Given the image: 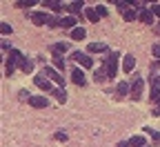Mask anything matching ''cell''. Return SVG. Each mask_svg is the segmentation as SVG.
I'll list each match as a JSON object with an SVG mask.
<instances>
[{
	"label": "cell",
	"mask_w": 160,
	"mask_h": 147,
	"mask_svg": "<svg viewBox=\"0 0 160 147\" xmlns=\"http://www.w3.org/2000/svg\"><path fill=\"white\" fill-rule=\"evenodd\" d=\"M158 69H160V60H153L151 62V71H158Z\"/></svg>",
	"instance_id": "d590c367"
},
{
	"label": "cell",
	"mask_w": 160,
	"mask_h": 147,
	"mask_svg": "<svg viewBox=\"0 0 160 147\" xmlns=\"http://www.w3.org/2000/svg\"><path fill=\"white\" fill-rule=\"evenodd\" d=\"M20 69H22L25 74H31V71H33V62H31L29 58H25L22 62H20Z\"/></svg>",
	"instance_id": "44dd1931"
},
{
	"label": "cell",
	"mask_w": 160,
	"mask_h": 147,
	"mask_svg": "<svg viewBox=\"0 0 160 147\" xmlns=\"http://www.w3.org/2000/svg\"><path fill=\"white\" fill-rule=\"evenodd\" d=\"M0 31H2L5 36H9V34H11L13 29H11V25H9V23H2V25H0Z\"/></svg>",
	"instance_id": "4dcf8cb0"
},
{
	"label": "cell",
	"mask_w": 160,
	"mask_h": 147,
	"mask_svg": "<svg viewBox=\"0 0 160 147\" xmlns=\"http://www.w3.org/2000/svg\"><path fill=\"white\" fill-rule=\"evenodd\" d=\"M85 36H87V31H85L82 27L71 29V40H85Z\"/></svg>",
	"instance_id": "e0dca14e"
},
{
	"label": "cell",
	"mask_w": 160,
	"mask_h": 147,
	"mask_svg": "<svg viewBox=\"0 0 160 147\" xmlns=\"http://www.w3.org/2000/svg\"><path fill=\"white\" fill-rule=\"evenodd\" d=\"M129 92H131V82H129V80H122V82H118V89H116V96H118V98L127 96Z\"/></svg>",
	"instance_id": "52a82bcc"
},
{
	"label": "cell",
	"mask_w": 160,
	"mask_h": 147,
	"mask_svg": "<svg viewBox=\"0 0 160 147\" xmlns=\"http://www.w3.org/2000/svg\"><path fill=\"white\" fill-rule=\"evenodd\" d=\"M67 7H69V9H71L73 13H80V9L85 7V3H82V0H80V3H78V0H76V3H69Z\"/></svg>",
	"instance_id": "cb8c5ba5"
},
{
	"label": "cell",
	"mask_w": 160,
	"mask_h": 147,
	"mask_svg": "<svg viewBox=\"0 0 160 147\" xmlns=\"http://www.w3.org/2000/svg\"><path fill=\"white\" fill-rule=\"evenodd\" d=\"M116 7H118V9H122V13H125L127 9H131V5H129V3H125V0H118Z\"/></svg>",
	"instance_id": "f546056e"
},
{
	"label": "cell",
	"mask_w": 160,
	"mask_h": 147,
	"mask_svg": "<svg viewBox=\"0 0 160 147\" xmlns=\"http://www.w3.org/2000/svg\"><path fill=\"white\" fill-rule=\"evenodd\" d=\"M145 147H151V145H145Z\"/></svg>",
	"instance_id": "ab89813d"
},
{
	"label": "cell",
	"mask_w": 160,
	"mask_h": 147,
	"mask_svg": "<svg viewBox=\"0 0 160 147\" xmlns=\"http://www.w3.org/2000/svg\"><path fill=\"white\" fill-rule=\"evenodd\" d=\"M76 23H78L76 16H65V18H62V27H65V29H76Z\"/></svg>",
	"instance_id": "2e32d148"
},
{
	"label": "cell",
	"mask_w": 160,
	"mask_h": 147,
	"mask_svg": "<svg viewBox=\"0 0 160 147\" xmlns=\"http://www.w3.org/2000/svg\"><path fill=\"white\" fill-rule=\"evenodd\" d=\"M47 27H51V29H58V27H62V18L49 16V20H47Z\"/></svg>",
	"instance_id": "ac0fdd59"
},
{
	"label": "cell",
	"mask_w": 160,
	"mask_h": 147,
	"mask_svg": "<svg viewBox=\"0 0 160 147\" xmlns=\"http://www.w3.org/2000/svg\"><path fill=\"white\" fill-rule=\"evenodd\" d=\"M71 80L76 82L78 87H82V85H87V80H85V74L80 71V69H73V71H71Z\"/></svg>",
	"instance_id": "8fae6325"
},
{
	"label": "cell",
	"mask_w": 160,
	"mask_h": 147,
	"mask_svg": "<svg viewBox=\"0 0 160 147\" xmlns=\"http://www.w3.org/2000/svg\"><path fill=\"white\" fill-rule=\"evenodd\" d=\"M53 67H56L58 71H62V69H65V58H62V56H53Z\"/></svg>",
	"instance_id": "603a6c76"
},
{
	"label": "cell",
	"mask_w": 160,
	"mask_h": 147,
	"mask_svg": "<svg viewBox=\"0 0 160 147\" xmlns=\"http://www.w3.org/2000/svg\"><path fill=\"white\" fill-rule=\"evenodd\" d=\"M85 13H87V18L91 20V23H98V18H100V16H98V11H96V9H87Z\"/></svg>",
	"instance_id": "4316f807"
},
{
	"label": "cell",
	"mask_w": 160,
	"mask_h": 147,
	"mask_svg": "<svg viewBox=\"0 0 160 147\" xmlns=\"http://www.w3.org/2000/svg\"><path fill=\"white\" fill-rule=\"evenodd\" d=\"M47 20H49V13H45V11H33V13H31V23H33L36 27L47 25Z\"/></svg>",
	"instance_id": "5b68a950"
},
{
	"label": "cell",
	"mask_w": 160,
	"mask_h": 147,
	"mask_svg": "<svg viewBox=\"0 0 160 147\" xmlns=\"http://www.w3.org/2000/svg\"><path fill=\"white\" fill-rule=\"evenodd\" d=\"M151 54H153L156 60H160V45H153V47H151Z\"/></svg>",
	"instance_id": "1f68e13d"
},
{
	"label": "cell",
	"mask_w": 160,
	"mask_h": 147,
	"mask_svg": "<svg viewBox=\"0 0 160 147\" xmlns=\"http://www.w3.org/2000/svg\"><path fill=\"white\" fill-rule=\"evenodd\" d=\"M29 105H31V107H36V109H42V107H47V105H49V100H45V96H31V98H29Z\"/></svg>",
	"instance_id": "ba28073f"
},
{
	"label": "cell",
	"mask_w": 160,
	"mask_h": 147,
	"mask_svg": "<svg viewBox=\"0 0 160 147\" xmlns=\"http://www.w3.org/2000/svg\"><path fill=\"white\" fill-rule=\"evenodd\" d=\"M96 11H98V16H100V18H105V16H107V7H102V5L96 7Z\"/></svg>",
	"instance_id": "d6a6232c"
},
{
	"label": "cell",
	"mask_w": 160,
	"mask_h": 147,
	"mask_svg": "<svg viewBox=\"0 0 160 147\" xmlns=\"http://www.w3.org/2000/svg\"><path fill=\"white\" fill-rule=\"evenodd\" d=\"M153 114H156V116H160V105H158V107L153 109Z\"/></svg>",
	"instance_id": "74e56055"
},
{
	"label": "cell",
	"mask_w": 160,
	"mask_h": 147,
	"mask_svg": "<svg viewBox=\"0 0 160 147\" xmlns=\"http://www.w3.org/2000/svg\"><path fill=\"white\" fill-rule=\"evenodd\" d=\"M129 96H131V100H138L140 96H142V78H140V76H136V78L131 80V92H129Z\"/></svg>",
	"instance_id": "3957f363"
},
{
	"label": "cell",
	"mask_w": 160,
	"mask_h": 147,
	"mask_svg": "<svg viewBox=\"0 0 160 147\" xmlns=\"http://www.w3.org/2000/svg\"><path fill=\"white\" fill-rule=\"evenodd\" d=\"M105 78H109V76H107V69H105V67L96 69V74H93V80H96V82H102Z\"/></svg>",
	"instance_id": "d6986e66"
},
{
	"label": "cell",
	"mask_w": 160,
	"mask_h": 147,
	"mask_svg": "<svg viewBox=\"0 0 160 147\" xmlns=\"http://www.w3.org/2000/svg\"><path fill=\"white\" fill-rule=\"evenodd\" d=\"M56 140L65 143V140H67V134H65V132H56Z\"/></svg>",
	"instance_id": "836d02e7"
},
{
	"label": "cell",
	"mask_w": 160,
	"mask_h": 147,
	"mask_svg": "<svg viewBox=\"0 0 160 147\" xmlns=\"http://www.w3.org/2000/svg\"><path fill=\"white\" fill-rule=\"evenodd\" d=\"M151 13L153 16H160V5H151Z\"/></svg>",
	"instance_id": "e575fe53"
},
{
	"label": "cell",
	"mask_w": 160,
	"mask_h": 147,
	"mask_svg": "<svg viewBox=\"0 0 160 147\" xmlns=\"http://www.w3.org/2000/svg\"><path fill=\"white\" fill-rule=\"evenodd\" d=\"M67 43H56V45H51V54L53 56H65L67 54Z\"/></svg>",
	"instance_id": "4fadbf2b"
},
{
	"label": "cell",
	"mask_w": 160,
	"mask_h": 147,
	"mask_svg": "<svg viewBox=\"0 0 160 147\" xmlns=\"http://www.w3.org/2000/svg\"><path fill=\"white\" fill-rule=\"evenodd\" d=\"M145 145H149L142 136H131L129 138V147H145Z\"/></svg>",
	"instance_id": "9a60e30c"
},
{
	"label": "cell",
	"mask_w": 160,
	"mask_h": 147,
	"mask_svg": "<svg viewBox=\"0 0 160 147\" xmlns=\"http://www.w3.org/2000/svg\"><path fill=\"white\" fill-rule=\"evenodd\" d=\"M71 60H78L82 67H87V69H91L93 67V60H91V56L89 54H82V51H73L71 54Z\"/></svg>",
	"instance_id": "277c9868"
},
{
	"label": "cell",
	"mask_w": 160,
	"mask_h": 147,
	"mask_svg": "<svg viewBox=\"0 0 160 147\" xmlns=\"http://www.w3.org/2000/svg\"><path fill=\"white\" fill-rule=\"evenodd\" d=\"M51 94L58 98V102H65V100H67V92H65V89H53Z\"/></svg>",
	"instance_id": "d4e9b609"
},
{
	"label": "cell",
	"mask_w": 160,
	"mask_h": 147,
	"mask_svg": "<svg viewBox=\"0 0 160 147\" xmlns=\"http://www.w3.org/2000/svg\"><path fill=\"white\" fill-rule=\"evenodd\" d=\"M49 80H53L56 85H60V89H65V78H62V74H60L56 67H45V71H42Z\"/></svg>",
	"instance_id": "7a4b0ae2"
},
{
	"label": "cell",
	"mask_w": 160,
	"mask_h": 147,
	"mask_svg": "<svg viewBox=\"0 0 160 147\" xmlns=\"http://www.w3.org/2000/svg\"><path fill=\"white\" fill-rule=\"evenodd\" d=\"M118 147H129V140H122V143H118Z\"/></svg>",
	"instance_id": "8d00e7d4"
},
{
	"label": "cell",
	"mask_w": 160,
	"mask_h": 147,
	"mask_svg": "<svg viewBox=\"0 0 160 147\" xmlns=\"http://www.w3.org/2000/svg\"><path fill=\"white\" fill-rule=\"evenodd\" d=\"M45 7L51 11H60L62 9V3H56V0H45Z\"/></svg>",
	"instance_id": "7402d4cb"
},
{
	"label": "cell",
	"mask_w": 160,
	"mask_h": 147,
	"mask_svg": "<svg viewBox=\"0 0 160 147\" xmlns=\"http://www.w3.org/2000/svg\"><path fill=\"white\" fill-rule=\"evenodd\" d=\"M140 23H145V25H151V23H153L151 9H140Z\"/></svg>",
	"instance_id": "5bb4252c"
},
{
	"label": "cell",
	"mask_w": 160,
	"mask_h": 147,
	"mask_svg": "<svg viewBox=\"0 0 160 147\" xmlns=\"http://www.w3.org/2000/svg\"><path fill=\"white\" fill-rule=\"evenodd\" d=\"M122 18H125V20H136V18H140V13H136L133 7H131V9H127V11L122 13Z\"/></svg>",
	"instance_id": "484cf974"
},
{
	"label": "cell",
	"mask_w": 160,
	"mask_h": 147,
	"mask_svg": "<svg viewBox=\"0 0 160 147\" xmlns=\"http://www.w3.org/2000/svg\"><path fill=\"white\" fill-rule=\"evenodd\" d=\"M36 5V0H20V3H16V7L20 9H25V7H33Z\"/></svg>",
	"instance_id": "f1b7e54d"
},
{
	"label": "cell",
	"mask_w": 160,
	"mask_h": 147,
	"mask_svg": "<svg viewBox=\"0 0 160 147\" xmlns=\"http://www.w3.org/2000/svg\"><path fill=\"white\" fill-rule=\"evenodd\" d=\"M156 102H158V105H160V98H158V100H156Z\"/></svg>",
	"instance_id": "f35d334b"
},
{
	"label": "cell",
	"mask_w": 160,
	"mask_h": 147,
	"mask_svg": "<svg viewBox=\"0 0 160 147\" xmlns=\"http://www.w3.org/2000/svg\"><path fill=\"white\" fill-rule=\"evenodd\" d=\"M118 51H107V58H105V69H107V76L109 78H116V71H118Z\"/></svg>",
	"instance_id": "6da1fadb"
},
{
	"label": "cell",
	"mask_w": 160,
	"mask_h": 147,
	"mask_svg": "<svg viewBox=\"0 0 160 147\" xmlns=\"http://www.w3.org/2000/svg\"><path fill=\"white\" fill-rule=\"evenodd\" d=\"M145 132L151 134V140H153V143H160V132H156V129H151V127H145Z\"/></svg>",
	"instance_id": "83f0119b"
},
{
	"label": "cell",
	"mask_w": 160,
	"mask_h": 147,
	"mask_svg": "<svg viewBox=\"0 0 160 147\" xmlns=\"http://www.w3.org/2000/svg\"><path fill=\"white\" fill-rule=\"evenodd\" d=\"M33 82L40 87V89H45V92H53V87H51V82H49V78L45 76V74H38L36 78H33Z\"/></svg>",
	"instance_id": "8992f818"
},
{
	"label": "cell",
	"mask_w": 160,
	"mask_h": 147,
	"mask_svg": "<svg viewBox=\"0 0 160 147\" xmlns=\"http://www.w3.org/2000/svg\"><path fill=\"white\" fill-rule=\"evenodd\" d=\"M13 69H16V60H13V58H7V60H5V74L11 76Z\"/></svg>",
	"instance_id": "ffe728a7"
},
{
	"label": "cell",
	"mask_w": 160,
	"mask_h": 147,
	"mask_svg": "<svg viewBox=\"0 0 160 147\" xmlns=\"http://www.w3.org/2000/svg\"><path fill=\"white\" fill-rule=\"evenodd\" d=\"M151 102H156L160 98V78H151Z\"/></svg>",
	"instance_id": "9c48e42d"
},
{
	"label": "cell",
	"mask_w": 160,
	"mask_h": 147,
	"mask_svg": "<svg viewBox=\"0 0 160 147\" xmlns=\"http://www.w3.org/2000/svg\"><path fill=\"white\" fill-rule=\"evenodd\" d=\"M133 67H136V58H133L131 54H127V56H125V60H122V69H125L127 74H131V71H133Z\"/></svg>",
	"instance_id": "30bf717a"
},
{
	"label": "cell",
	"mask_w": 160,
	"mask_h": 147,
	"mask_svg": "<svg viewBox=\"0 0 160 147\" xmlns=\"http://www.w3.org/2000/svg\"><path fill=\"white\" fill-rule=\"evenodd\" d=\"M87 51H89V54H105V51H109V49H107L105 43H91V45L87 47Z\"/></svg>",
	"instance_id": "7c38bea8"
}]
</instances>
